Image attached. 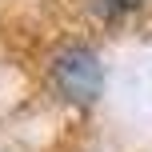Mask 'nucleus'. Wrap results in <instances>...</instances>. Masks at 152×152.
<instances>
[{
	"mask_svg": "<svg viewBox=\"0 0 152 152\" xmlns=\"http://www.w3.org/2000/svg\"><path fill=\"white\" fill-rule=\"evenodd\" d=\"M132 8H140V0H92V12H96V16H104V20L128 16Z\"/></svg>",
	"mask_w": 152,
	"mask_h": 152,
	"instance_id": "obj_2",
	"label": "nucleus"
},
{
	"mask_svg": "<svg viewBox=\"0 0 152 152\" xmlns=\"http://www.w3.org/2000/svg\"><path fill=\"white\" fill-rule=\"evenodd\" d=\"M52 80H56V88H60L64 100H72V104H92V100L100 96L104 72H100V60H96L92 48L72 44V48H64V52H56Z\"/></svg>",
	"mask_w": 152,
	"mask_h": 152,
	"instance_id": "obj_1",
	"label": "nucleus"
}]
</instances>
